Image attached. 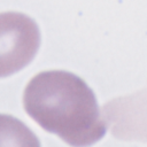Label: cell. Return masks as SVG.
<instances>
[{
    "mask_svg": "<svg viewBox=\"0 0 147 147\" xmlns=\"http://www.w3.org/2000/svg\"><path fill=\"white\" fill-rule=\"evenodd\" d=\"M28 115L44 130L72 147H87L106 133L93 91L80 77L63 70L33 76L23 93Z\"/></svg>",
    "mask_w": 147,
    "mask_h": 147,
    "instance_id": "obj_1",
    "label": "cell"
},
{
    "mask_svg": "<svg viewBox=\"0 0 147 147\" xmlns=\"http://www.w3.org/2000/svg\"><path fill=\"white\" fill-rule=\"evenodd\" d=\"M40 45L37 23L25 14L0 13V78L26 67Z\"/></svg>",
    "mask_w": 147,
    "mask_h": 147,
    "instance_id": "obj_2",
    "label": "cell"
},
{
    "mask_svg": "<svg viewBox=\"0 0 147 147\" xmlns=\"http://www.w3.org/2000/svg\"><path fill=\"white\" fill-rule=\"evenodd\" d=\"M0 147H40V142L22 121L0 114Z\"/></svg>",
    "mask_w": 147,
    "mask_h": 147,
    "instance_id": "obj_3",
    "label": "cell"
}]
</instances>
